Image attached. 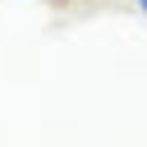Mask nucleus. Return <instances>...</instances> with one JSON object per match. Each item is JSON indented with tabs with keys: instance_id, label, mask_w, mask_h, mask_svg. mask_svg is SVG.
Instances as JSON below:
<instances>
[{
	"instance_id": "obj_1",
	"label": "nucleus",
	"mask_w": 147,
	"mask_h": 147,
	"mask_svg": "<svg viewBox=\"0 0 147 147\" xmlns=\"http://www.w3.org/2000/svg\"><path fill=\"white\" fill-rule=\"evenodd\" d=\"M138 9H142V14H147V0H138Z\"/></svg>"
}]
</instances>
